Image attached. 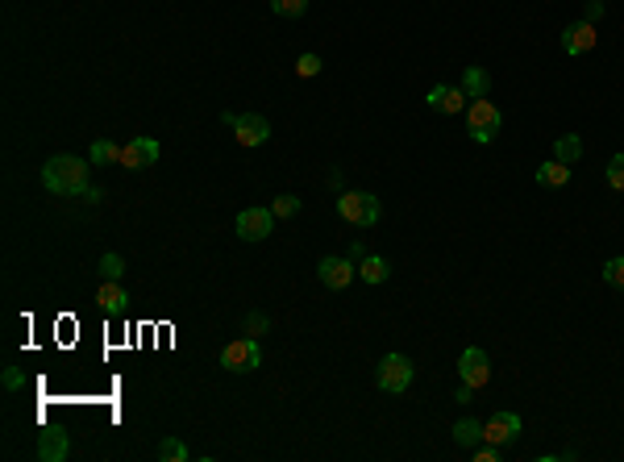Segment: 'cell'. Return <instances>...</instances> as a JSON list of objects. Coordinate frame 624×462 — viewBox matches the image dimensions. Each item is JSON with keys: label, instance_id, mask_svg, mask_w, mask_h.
Returning a JSON list of instances; mask_svg holds the SVG:
<instances>
[{"label": "cell", "instance_id": "obj_30", "mask_svg": "<svg viewBox=\"0 0 624 462\" xmlns=\"http://www.w3.org/2000/svg\"><path fill=\"white\" fill-rule=\"evenodd\" d=\"M4 391H17V388H25V375H21V366H4Z\"/></svg>", "mask_w": 624, "mask_h": 462}, {"label": "cell", "instance_id": "obj_21", "mask_svg": "<svg viewBox=\"0 0 624 462\" xmlns=\"http://www.w3.org/2000/svg\"><path fill=\"white\" fill-rule=\"evenodd\" d=\"M188 458H192V450H188L180 438H163V441H158V462H188Z\"/></svg>", "mask_w": 624, "mask_h": 462}, {"label": "cell", "instance_id": "obj_9", "mask_svg": "<svg viewBox=\"0 0 624 462\" xmlns=\"http://www.w3.org/2000/svg\"><path fill=\"white\" fill-rule=\"evenodd\" d=\"M233 138H238L241 147H266L271 142V122H266L263 113H238Z\"/></svg>", "mask_w": 624, "mask_h": 462}, {"label": "cell", "instance_id": "obj_6", "mask_svg": "<svg viewBox=\"0 0 624 462\" xmlns=\"http://www.w3.org/2000/svg\"><path fill=\"white\" fill-rule=\"evenodd\" d=\"M379 388L387 391V396H400V391H409L412 383V358L409 354H384L379 358Z\"/></svg>", "mask_w": 624, "mask_h": 462}, {"label": "cell", "instance_id": "obj_24", "mask_svg": "<svg viewBox=\"0 0 624 462\" xmlns=\"http://www.w3.org/2000/svg\"><path fill=\"white\" fill-rule=\"evenodd\" d=\"M321 67H325L321 55H312V50L296 59V75H300V80H312V75H321Z\"/></svg>", "mask_w": 624, "mask_h": 462}, {"label": "cell", "instance_id": "obj_29", "mask_svg": "<svg viewBox=\"0 0 624 462\" xmlns=\"http://www.w3.org/2000/svg\"><path fill=\"white\" fill-rule=\"evenodd\" d=\"M271 9H275L279 17H300V13L308 9V0H271Z\"/></svg>", "mask_w": 624, "mask_h": 462}, {"label": "cell", "instance_id": "obj_20", "mask_svg": "<svg viewBox=\"0 0 624 462\" xmlns=\"http://www.w3.org/2000/svg\"><path fill=\"white\" fill-rule=\"evenodd\" d=\"M479 438H483V421H470V416H462V421L454 425V441L462 446V450H470V446H475Z\"/></svg>", "mask_w": 624, "mask_h": 462}, {"label": "cell", "instance_id": "obj_16", "mask_svg": "<svg viewBox=\"0 0 624 462\" xmlns=\"http://www.w3.org/2000/svg\"><path fill=\"white\" fill-rule=\"evenodd\" d=\"M462 92H467L470 100H479V97H492V75L483 71V67H467V71H462Z\"/></svg>", "mask_w": 624, "mask_h": 462}, {"label": "cell", "instance_id": "obj_23", "mask_svg": "<svg viewBox=\"0 0 624 462\" xmlns=\"http://www.w3.org/2000/svg\"><path fill=\"white\" fill-rule=\"evenodd\" d=\"M121 147H113L108 138H100V142H92V167H105V163H117Z\"/></svg>", "mask_w": 624, "mask_h": 462}, {"label": "cell", "instance_id": "obj_3", "mask_svg": "<svg viewBox=\"0 0 624 462\" xmlns=\"http://www.w3.org/2000/svg\"><path fill=\"white\" fill-rule=\"evenodd\" d=\"M337 217L350 221V225H375L384 217V205L375 192H342L337 196Z\"/></svg>", "mask_w": 624, "mask_h": 462}, {"label": "cell", "instance_id": "obj_31", "mask_svg": "<svg viewBox=\"0 0 624 462\" xmlns=\"http://www.w3.org/2000/svg\"><path fill=\"white\" fill-rule=\"evenodd\" d=\"M475 458H479V462H495V458H500V446H492V441H487L483 450H475Z\"/></svg>", "mask_w": 624, "mask_h": 462}, {"label": "cell", "instance_id": "obj_18", "mask_svg": "<svg viewBox=\"0 0 624 462\" xmlns=\"http://www.w3.org/2000/svg\"><path fill=\"white\" fill-rule=\"evenodd\" d=\"M553 158L566 163V167H575L578 158H583V138L578 134H558V142H553Z\"/></svg>", "mask_w": 624, "mask_h": 462}, {"label": "cell", "instance_id": "obj_2", "mask_svg": "<svg viewBox=\"0 0 624 462\" xmlns=\"http://www.w3.org/2000/svg\"><path fill=\"white\" fill-rule=\"evenodd\" d=\"M500 125H504V117H500V109L492 105V97H479V100H470V105H467V134L475 138L479 147L495 142Z\"/></svg>", "mask_w": 624, "mask_h": 462}, {"label": "cell", "instance_id": "obj_22", "mask_svg": "<svg viewBox=\"0 0 624 462\" xmlns=\"http://www.w3.org/2000/svg\"><path fill=\"white\" fill-rule=\"evenodd\" d=\"M271 213H275L279 221H291V217H296V213H300V196H291V192L275 196V205H271Z\"/></svg>", "mask_w": 624, "mask_h": 462}, {"label": "cell", "instance_id": "obj_7", "mask_svg": "<svg viewBox=\"0 0 624 462\" xmlns=\"http://www.w3.org/2000/svg\"><path fill=\"white\" fill-rule=\"evenodd\" d=\"M275 213L271 208H241L238 221H233V230H238L241 242H266L271 233H275Z\"/></svg>", "mask_w": 624, "mask_h": 462}, {"label": "cell", "instance_id": "obj_28", "mask_svg": "<svg viewBox=\"0 0 624 462\" xmlns=\"http://www.w3.org/2000/svg\"><path fill=\"white\" fill-rule=\"evenodd\" d=\"M266 329H271V316L266 313H246V333H250V338H263Z\"/></svg>", "mask_w": 624, "mask_h": 462}, {"label": "cell", "instance_id": "obj_17", "mask_svg": "<svg viewBox=\"0 0 624 462\" xmlns=\"http://www.w3.org/2000/svg\"><path fill=\"white\" fill-rule=\"evenodd\" d=\"M387 275H392V263H387V258H379V255H367L358 263V280L362 283H387Z\"/></svg>", "mask_w": 624, "mask_h": 462}, {"label": "cell", "instance_id": "obj_15", "mask_svg": "<svg viewBox=\"0 0 624 462\" xmlns=\"http://www.w3.org/2000/svg\"><path fill=\"white\" fill-rule=\"evenodd\" d=\"M97 300H100V308H105L108 316H121L125 308H130V292H125V283H121V280H105V283H100Z\"/></svg>", "mask_w": 624, "mask_h": 462}, {"label": "cell", "instance_id": "obj_5", "mask_svg": "<svg viewBox=\"0 0 624 462\" xmlns=\"http://www.w3.org/2000/svg\"><path fill=\"white\" fill-rule=\"evenodd\" d=\"M458 383H467V388H475V391L492 383V358H487V350L467 346V350L458 354Z\"/></svg>", "mask_w": 624, "mask_h": 462}, {"label": "cell", "instance_id": "obj_10", "mask_svg": "<svg viewBox=\"0 0 624 462\" xmlns=\"http://www.w3.org/2000/svg\"><path fill=\"white\" fill-rule=\"evenodd\" d=\"M117 163L125 171H146V167H155L158 163V142L155 138H133V142H125L117 155Z\"/></svg>", "mask_w": 624, "mask_h": 462}, {"label": "cell", "instance_id": "obj_13", "mask_svg": "<svg viewBox=\"0 0 624 462\" xmlns=\"http://www.w3.org/2000/svg\"><path fill=\"white\" fill-rule=\"evenodd\" d=\"M595 21H575L562 29V50L566 55H587L591 46H595Z\"/></svg>", "mask_w": 624, "mask_h": 462}, {"label": "cell", "instance_id": "obj_34", "mask_svg": "<svg viewBox=\"0 0 624 462\" xmlns=\"http://www.w3.org/2000/svg\"><path fill=\"white\" fill-rule=\"evenodd\" d=\"M470 396H475V388H467V383H458V404H470Z\"/></svg>", "mask_w": 624, "mask_h": 462}, {"label": "cell", "instance_id": "obj_32", "mask_svg": "<svg viewBox=\"0 0 624 462\" xmlns=\"http://www.w3.org/2000/svg\"><path fill=\"white\" fill-rule=\"evenodd\" d=\"M603 17V0H587V17L583 21H600Z\"/></svg>", "mask_w": 624, "mask_h": 462}, {"label": "cell", "instance_id": "obj_12", "mask_svg": "<svg viewBox=\"0 0 624 462\" xmlns=\"http://www.w3.org/2000/svg\"><path fill=\"white\" fill-rule=\"evenodd\" d=\"M467 92L462 88H450V84H433L429 97H425V105H429L433 113H462L467 109Z\"/></svg>", "mask_w": 624, "mask_h": 462}, {"label": "cell", "instance_id": "obj_25", "mask_svg": "<svg viewBox=\"0 0 624 462\" xmlns=\"http://www.w3.org/2000/svg\"><path fill=\"white\" fill-rule=\"evenodd\" d=\"M608 188H612V192H624V155L608 158Z\"/></svg>", "mask_w": 624, "mask_h": 462}, {"label": "cell", "instance_id": "obj_11", "mask_svg": "<svg viewBox=\"0 0 624 462\" xmlns=\"http://www.w3.org/2000/svg\"><path fill=\"white\" fill-rule=\"evenodd\" d=\"M520 429H525V421H520L517 413H492V421H483V441L508 446V441L520 438Z\"/></svg>", "mask_w": 624, "mask_h": 462}, {"label": "cell", "instance_id": "obj_14", "mask_svg": "<svg viewBox=\"0 0 624 462\" xmlns=\"http://www.w3.org/2000/svg\"><path fill=\"white\" fill-rule=\"evenodd\" d=\"M67 454H72V441H67V433H59V429L38 433V458H42V462H63Z\"/></svg>", "mask_w": 624, "mask_h": 462}, {"label": "cell", "instance_id": "obj_1", "mask_svg": "<svg viewBox=\"0 0 624 462\" xmlns=\"http://www.w3.org/2000/svg\"><path fill=\"white\" fill-rule=\"evenodd\" d=\"M42 188L55 196H84L88 192V163L80 155H55L42 167Z\"/></svg>", "mask_w": 624, "mask_h": 462}, {"label": "cell", "instance_id": "obj_26", "mask_svg": "<svg viewBox=\"0 0 624 462\" xmlns=\"http://www.w3.org/2000/svg\"><path fill=\"white\" fill-rule=\"evenodd\" d=\"M97 271L105 275V280H121V275H125V258H121V255H105Z\"/></svg>", "mask_w": 624, "mask_h": 462}, {"label": "cell", "instance_id": "obj_4", "mask_svg": "<svg viewBox=\"0 0 624 462\" xmlns=\"http://www.w3.org/2000/svg\"><path fill=\"white\" fill-rule=\"evenodd\" d=\"M221 366L225 371H233V375H246V371H258L263 366V346H258V338H233L225 341V350H221Z\"/></svg>", "mask_w": 624, "mask_h": 462}, {"label": "cell", "instance_id": "obj_27", "mask_svg": "<svg viewBox=\"0 0 624 462\" xmlns=\"http://www.w3.org/2000/svg\"><path fill=\"white\" fill-rule=\"evenodd\" d=\"M603 280L624 292V258H608V263H603Z\"/></svg>", "mask_w": 624, "mask_h": 462}, {"label": "cell", "instance_id": "obj_19", "mask_svg": "<svg viewBox=\"0 0 624 462\" xmlns=\"http://www.w3.org/2000/svg\"><path fill=\"white\" fill-rule=\"evenodd\" d=\"M537 183L541 188H566V183H570V167L558 163V158H550V163H541L537 167Z\"/></svg>", "mask_w": 624, "mask_h": 462}, {"label": "cell", "instance_id": "obj_8", "mask_svg": "<svg viewBox=\"0 0 624 462\" xmlns=\"http://www.w3.org/2000/svg\"><path fill=\"white\" fill-rule=\"evenodd\" d=\"M354 275H358V263H354V258L329 255L316 263V280H321L329 292H346L350 283H354Z\"/></svg>", "mask_w": 624, "mask_h": 462}, {"label": "cell", "instance_id": "obj_33", "mask_svg": "<svg viewBox=\"0 0 624 462\" xmlns=\"http://www.w3.org/2000/svg\"><path fill=\"white\" fill-rule=\"evenodd\" d=\"M350 258H354V263H362V258H367V246H362V242H350Z\"/></svg>", "mask_w": 624, "mask_h": 462}]
</instances>
